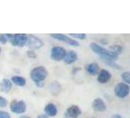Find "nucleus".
Segmentation results:
<instances>
[{
  "label": "nucleus",
  "instance_id": "1",
  "mask_svg": "<svg viewBox=\"0 0 130 118\" xmlns=\"http://www.w3.org/2000/svg\"><path fill=\"white\" fill-rule=\"evenodd\" d=\"M90 47L91 49L94 51L95 53L99 54L100 56H102V58L104 61H107V60H116L117 58V54H116L115 52H112L111 50H108L104 47L100 46L99 44L95 43V42H92L90 44Z\"/></svg>",
  "mask_w": 130,
  "mask_h": 118
},
{
  "label": "nucleus",
  "instance_id": "2",
  "mask_svg": "<svg viewBox=\"0 0 130 118\" xmlns=\"http://www.w3.org/2000/svg\"><path fill=\"white\" fill-rule=\"evenodd\" d=\"M47 76H48V71L43 66H38L32 69L30 72V78L33 82H35V84L41 83L42 81H44L47 78Z\"/></svg>",
  "mask_w": 130,
  "mask_h": 118
},
{
  "label": "nucleus",
  "instance_id": "3",
  "mask_svg": "<svg viewBox=\"0 0 130 118\" xmlns=\"http://www.w3.org/2000/svg\"><path fill=\"white\" fill-rule=\"evenodd\" d=\"M6 36L8 40L11 41L12 45L20 46V47H23V46L26 45L27 36L25 33H16V34H8L7 33Z\"/></svg>",
  "mask_w": 130,
  "mask_h": 118
},
{
  "label": "nucleus",
  "instance_id": "4",
  "mask_svg": "<svg viewBox=\"0 0 130 118\" xmlns=\"http://www.w3.org/2000/svg\"><path fill=\"white\" fill-rule=\"evenodd\" d=\"M10 109L11 111L14 113H18V114H22L26 110V104L25 101L23 100H12L10 103Z\"/></svg>",
  "mask_w": 130,
  "mask_h": 118
},
{
  "label": "nucleus",
  "instance_id": "5",
  "mask_svg": "<svg viewBox=\"0 0 130 118\" xmlns=\"http://www.w3.org/2000/svg\"><path fill=\"white\" fill-rule=\"evenodd\" d=\"M26 45H27L29 48H31V49H38L40 47H42L43 42H42V40L40 39L34 37V36L29 34V36L26 37Z\"/></svg>",
  "mask_w": 130,
  "mask_h": 118
},
{
  "label": "nucleus",
  "instance_id": "6",
  "mask_svg": "<svg viewBox=\"0 0 130 118\" xmlns=\"http://www.w3.org/2000/svg\"><path fill=\"white\" fill-rule=\"evenodd\" d=\"M66 49L62 46H54L51 49V58L55 61L63 60L66 55Z\"/></svg>",
  "mask_w": 130,
  "mask_h": 118
},
{
  "label": "nucleus",
  "instance_id": "7",
  "mask_svg": "<svg viewBox=\"0 0 130 118\" xmlns=\"http://www.w3.org/2000/svg\"><path fill=\"white\" fill-rule=\"evenodd\" d=\"M115 93L120 98L127 97L129 95V86L126 85L125 83H119L115 88Z\"/></svg>",
  "mask_w": 130,
  "mask_h": 118
},
{
  "label": "nucleus",
  "instance_id": "8",
  "mask_svg": "<svg viewBox=\"0 0 130 118\" xmlns=\"http://www.w3.org/2000/svg\"><path fill=\"white\" fill-rule=\"evenodd\" d=\"M51 37H52L53 39H58V40H61V41H65L68 44H70V45H72V46L79 45V43H78L75 39H71V38L65 36V34H62V33H52Z\"/></svg>",
  "mask_w": 130,
  "mask_h": 118
},
{
  "label": "nucleus",
  "instance_id": "9",
  "mask_svg": "<svg viewBox=\"0 0 130 118\" xmlns=\"http://www.w3.org/2000/svg\"><path fill=\"white\" fill-rule=\"evenodd\" d=\"M92 106H93V109L95 111H98V112L105 111L107 109L106 103H105L104 100L102 98H96V99H94V101L92 103Z\"/></svg>",
  "mask_w": 130,
  "mask_h": 118
},
{
  "label": "nucleus",
  "instance_id": "10",
  "mask_svg": "<svg viewBox=\"0 0 130 118\" xmlns=\"http://www.w3.org/2000/svg\"><path fill=\"white\" fill-rule=\"evenodd\" d=\"M111 73L109 72V71H107V70H101L100 73H99V75H98V82L99 83H101V84H106L107 82H109L110 80H111Z\"/></svg>",
  "mask_w": 130,
  "mask_h": 118
},
{
  "label": "nucleus",
  "instance_id": "11",
  "mask_svg": "<svg viewBox=\"0 0 130 118\" xmlns=\"http://www.w3.org/2000/svg\"><path fill=\"white\" fill-rule=\"evenodd\" d=\"M67 114L72 118H77L81 114V110L77 105H72L67 109Z\"/></svg>",
  "mask_w": 130,
  "mask_h": 118
},
{
  "label": "nucleus",
  "instance_id": "12",
  "mask_svg": "<svg viewBox=\"0 0 130 118\" xmlns=\"http://www.w3.org/2000/svg\"><path fill=\"white\" fill-rule=\"evenodd\" d=\"M76 60H77V54L74 52V51L70 50V51L66 52V55L65 57H64V61H65L67 64H72Z\"/></svg>",
  "mask_w": 130,
  "mask_h": 118
},
{
  "label": "nucleus",
  "instance_id": "13",
  "mask_svg": "<svg viewBox=\"0 0 130 118\" xmlns=\"http://www.w3.org/2000/svg\"><path fill=\"white\" fill-rule=\"evenodd\" d=\"M12 89V82L8 79H3L0 83V91L2 92H9Z\"/></svg>",
  "mask_w": 130,
  "mask_h": 118
},
{
  "label": "nucleus",
  "instance_id": "14",
  "mask_svg": "<svg viewBox=\"0 0 130 118\" xmlns=\"http://www.w3.org/2000/svg\"><path fill=\"white\" fill-rule=\"evenodd\" d=\"M57 107L55 106V104L53 103H48L45 106V113L47 114V116H56L57 115Z\"/></svg>",
  "mask_w": 130,
  "mask_h": 118
},
{
  "label": "nucleus",
  "instance_id": "15",
  "mask_svg": "<svg viewBox=\"0 0 130 118\" xmlns=\"http://www.w3.org/2000/svg\"><path fill=\"white\" fill-rule=\"evenodd\" d=\"M86 72L89 75H97L99 73V66L97 63H90L88 65H86Z\"/></svg>",
  "mask_w": 130,
  "mask_h": 118
},
{
  "label": "nucleus",
  "instance_id": "16",
  "mask_svg": "<svg viewBox=\"0 0 130 118\" xmlns=\"http://www.w3.org/2000/svg\"><path fill=\"white\" fill-rule=\"evenodd\" d=\"M12 82H13L15 85L19 86V87H24L26 85V79L23 78V77H20V76H15L12 78Z\"/></svg>",
  "mask_w": 130,
  "mask_h": 118
},
{
  "label": "nucleus",
  "instance_id": "17",
  "mask_svg": "<svg viewBox=\"0 0 130 118\" xmlns=\"http://www.w3.org/2000/svg\"><path fill=\"white\" fill-rule=\"evenodd\" d=\"M111 51H112V52H115L116 54L118 55L119 53H121L122 51H123V48H122L120 45H111Z\"/></svg>",
  "mask_w": 130,
  "mask_h": 118
},
{
  "label": "nucleus",
  "instance_id": "18",
  "mask_svg": "<svg viewBox=\"0 0 130 118\" xmlns=\"http://www.w3.org/2000/svg\"><path fill=\"white\" fill-rule=\"evenodd\" d=\"M121 78L123 80L124 82H125V84L126 85H128L130 83V73L129 72H124L122 73V75H121Z\"/></svg>",
  "mask_w": 130,
  "mask_h": 118
},
{
  "label": "nucleus",
  "instance_id": "19",
  "mask_svg": "<svg viewBox=\"0 0 130 118\" xmlns=\"http://www.w3.org/2000/svg\"><path fill=\"white\" fill-rule=\"evenodd\" d=\"M71 36H72V38H74V39H86V34H84V33H72Z\"/></svg>",
  "mask_w": 130,
  "mask_h": 118
},
{
  "label": "nucleus",
  "instance_id": "20",
  "mask_svg": "<svg viewBox=\"0 0 130 118\" xmlns=\"http://www.w3.org/2000/svg\"><path fill=\"white\" fill-rule=\"evenodd\" d=\"M7 99L3 97H0V107H5L7 105Z\"/></svg>",
  "mask_w": 130,
  "mask_h": 118
},
{
  "label": "nucleus",
  "instance_id": "21",
  "mask_svg": "<svg viewBox=\"0 0 130 118\" xmlns=\"http://www.w3.org/2000/svg\"><path fill=\"white\" fill-rule=\"evenodd\" d=\"M7 41H8V39H7V36L6 34H0V42L1 43H3V44H5Z\"/></svg>",
  "mask_w": 130,
  "mask_h": 118
},
{
  "label": "nucleus",
  "instance_id": "22",
  "mask_svg": "<svg viewBox=\"0 0 130 118\" xmlns=\"http://www.w3.org/2000/svg\"><path fill=\"white\" fill-rule=\"evenodd\" d=\"M0 118H11V116H10V114L8 112L0 110Z\"/></svg>",
  "mask_w": 130,
  "mask_h": 118
},
{
  "label": "nucleus",
  "instance_id": "23",
  "mask_svg": "<svg viewBox=\"0 0 130 118\" xmlns=\"http://www.w3.org/2000/svg\"><path fill=\"white\" fill-rule=\"evenodd\" d=\"M27 55H28L29 57H36V55L33 53V51H28V52H27Z\"/></svg>",
  "mask_w": 130,
  "mask_h": 118
},
{
  "label": "nucleus",
  "instance_id": "24",
  "mask_svg": "<svg viewBox=\"0 0 130 118\" xmlns=\"http://www.w3.org/2000/svg\"><path fill=\"white\" fill-rule=\"evenodd\" d=\"M37 118H49L46 114H40V115H38V117Z\"/></svg>",
  "mask_w": 130,
  "mask_h": 118
},
{
  "label": "nucleus",
  "instance_id": "25",
  "mask_svg": "<svg viewBox=\"0 0 130 118\" xmlns=\"http://www.w3.org/2000/svg\"><path fill=\"white\" fill-rule=\"evenodd\" d=\"M112 118H122V117H121L120 115H118V114H116V115L112 116Z\"/></svg>",
  "mask_w": 130,
  "mask_h": 118
},
{
  "label": "nucleus",
  "instance_id": "26",
  "mask_svg": "<svg viewBox=\"0 0 130 118\" xmlns=\"http://www.w3.org/2000/svg\"><path fill=\"white\" fill-rule=\"evenodd\" d=\"M20 118H31V117H29V116H25V115H24V116H21Z\"/></svg>",
  "mask_w": 130,
  "mask_h": 118
},
{
  "label": "nucleus",
  "instance_id": "27",
  "mask_svg": "<svg viewBox=\"0 0 130 118\" xmlns=\"http://www.w3.org/2000/svg\"><path fill=\"white\" fill-rule=\"evenodd\" d=\"M0 53H1V47H0Z\"/></svg>",
  "mask_w": 130,
  "mask_h": 118
}]
</instances>
